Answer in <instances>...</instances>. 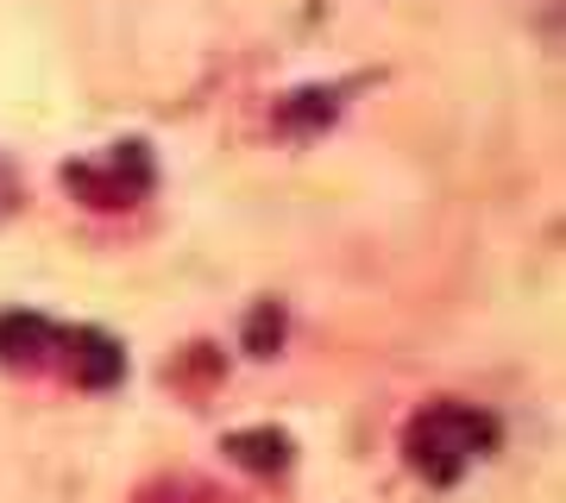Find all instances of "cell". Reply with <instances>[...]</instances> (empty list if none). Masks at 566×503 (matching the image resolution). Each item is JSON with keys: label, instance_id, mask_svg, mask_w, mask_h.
<instances>
[{"label": "cell", "instance_id": "obj_4", "mask_svg": "<svg viewBox=\"0 0 566 503\" xmlns=\"http://www.w3.org/2000/svg\"><path fill=\"white\" fill-rule=\"evenodd\" d=\"M57 334L63 327H51L44 315H0V365H44L51 353H57Z\"/></svg>", "mask_w": 566, "mask_h": 503}, {"label": "cell", "instance_id": "obj_6", "mask_svg": "<svg viewBox=\"0 0 566 503\" xmlns=\"http://www.w3.org/2000/svg\"><path fill=\"white\" fill-rule=\"evenodd\" d=\"M20 208V182H13V170H7V158H0V221Z\"/></svg>", "mask_w": 566, "mask_h": 503}, {"label": "cell", "instance_id": "obj_3", "mask_svg": "<svg viewBox=\"0 0 566 503\" xmlns=\"http://www.w3.org/2000/svg\"><path fill=\"white\" fill-rule=\"evenodd\" d=\"M57 353H70V371H76L82 384H95V390H102V384H114L126 371V353L107 340V334H95V327H63Z\"/></svg>", "mask_w": 566, "mask_h": 503}, {"label": "cell", "instance_id": "obj_2", "mask_svg": "<svg viewBox=\"0 0 566 503\" xmlns=\"http://www.w3.org/2000/svg\"><path fill=\"white\" fill-rule=\"evenodd\" d=\"M63 182H70L76 196H88L95 208H120V201L151 189V158H145V145H114L102 164H70Z\"/></svg>", "mask_w": 566, "mask_h": 503}, {"label": "cell", "instance_id": "obj_5", "mask_svg": "<svg viewBox=\"0 0 566 503\" xmlns=\"http://www.w3.org/2000/svg\"><path fill=\"white\" fill-rule=\"evenodd\" d=\"M227 453H233V460H245L252 472H283V465H290V441H283L277 428H259V434H233V441H227Z\"/></svg>", "mask_w": 566, "mask_h": 503}, {"label": "cell", "instance_id": "obj_1", "mask_svg": "<svg viewBox=\"0 0 566 503\" xmlns=\"http://www.w3.org/2000/svg\"><path fill=\"white\" fill-rule=\"evenodd\" d=\"M491 447H497V416L472 409V402H434V409H422L403 434L409 465H416L428 484H453L465 465L485 460Z\"/></svg>", "mask_w": 566, "mask_h": 503}]
</instances>
